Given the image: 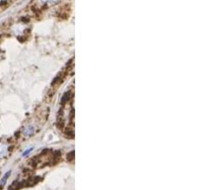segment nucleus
I'll list each match as a JSON object with an SVG mask.
<instances>
[{
    "mask_svg": "<svg viewBox=\"0 0 202 190\" xmlns=\"http://www.w3.org/2000/svg\"><path fill=\"white\" fill-rule=\"evenodd\" d=\"M9 174H10V171H9V172H7L6 175H4L3 178L1 179V181H0V190H1V189H2V187L4 186V184H5V182H6L7 178H8V177H9Z\"/></svg>",
    "mask_w": 202,
    "mask_h": 190,
    "instance_id": "obj_2",
    "label": "nucleus"
},
{
    "mask_svg": "<svg viewBox=\"0 0 202 190\" xmlns=\"http://www.w3.org/2000/svg\"><path fill=\"white\" fill-rule=\"evenodd\" d=\"M42 1L46 4H54L57 2V0H42Z\"/></svg>",
    "mask_w": 202,
    "mask_h": 190,
    "instance_id": "obj_3",
    "label": "nucleus"
},
{
    "mask_svg": "<svg viewBox=\"0 0 202 190\" xmlns=\"http://www.w3.org/2000/svg\"><path fill=\"white\" fill-rule=\"evenodd\" d=\"M46 117L44 116V113L38 115L35 118H31L22 129V137L24 138H31L35 134L38 133V131L42 128V126L46 122Z\"/></svg>",
    "mask_w": 202,
    "mask_h": 190,
    "instance_id": "obj_1",
    "label": "nucleus"
}]
</instances>
